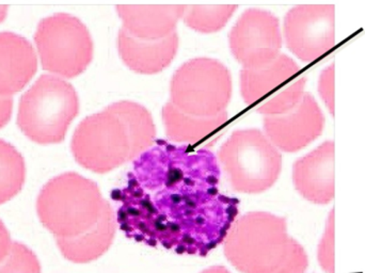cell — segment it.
<instances>
[{"label": "cell", "instance_id": "obj_1", "mask_svg": "<svg viewBox=\"0 0 365 273\" xmlns=\"http://www.w3.org/2000/svg\"><path fill=\"white\" fill-rule=\"evenodd\" d=\"M137 157L128 185L113 191L117 222L130 239L205 257L225 242L240 201L219 191L220 167L207 150L165 140Z\"/></svg>", "mask_w": 365, "mask_h": 273}, {"label": "cell", "instance_id": "obj_2", "mask_svg": "<svg viewBox=\"0 0 365 273\" xmlns=\"http://www.w3.org/2000/svg\"><path fill=\"white\" fill-rule=\"evenodd\" d=\"M155 142L150 111L122 101L83 120L73 135L71 150L81 167L104 174L135 160Z\"/></svg>", "mask_w": 365, "mask_h": 273}, {"label": "cell", "instance_id": "obj_3", "mask_svg": "<svg viewBox=\"0 0 365 273\" xmlns=\"http://www.w3.org/2000/svg\"><path fill=\"white\" fill-rule=\"evenodd\" d=\"M227 261L242 273H307L309 257L284 217L252 212L236 219L225 242Z\"/></svg>", "mask_w": 365, "mask_h": 273}, {"label": "cell", "instance_id": "obj_4", "mask_svg": "<svg viewBox=\"0 0 365 273\" xmlns=\"http://www.w3.org/2000/svg\"><path fill=\"white\" fill-rule=\"evenodd\" d=\"M109 206L98 185L75 172L51 178L36 200L38 218L56 239H73L87 233Z\"/></svg>", "mask_w": 365, "mask_h": 273}, {"label": "cell", "instance_id": "obj_5", "mask_svg": "<svg viewBox=\"0 0 365 273\" xmlns=\"http://www.w3.org/2000/svg\"><path fill=\"white\" fill-rule=\"evenodd\" d=\"M78 111L74 87L59 77L42 75L19 101L17 125L36 143H59Z\"/></svg>", "mask_w": 365, "mask_h": 273}, {"label": "cell", "instance_id": "obj_6", "mask_svg": "<svg viewBox=\"0 0 365 273\" xmlns=\"http://www.w3.org/2000/svg\"><path fill=\"white\" fill-rule=\"evenodd\" d=\"M236 192L257 195L272 188L282 171V155L259 130H236L217 154Z\"/></svg>", "mask_w": 365, "mask_h": 273}, {"label": "cell", "instance_id": "obj_7", "mask_svg": "<svg viewBox=\"0 0 365 273\" xmlns=\"http://www.w3.org/2000/svg\"><path fill=\"white\" fill-rule=\"evenodd\" d=\"M231 96L229 68L218 60L195 58L173 75L169 103L192 117L215 118L227 113Z\"/></svg>", "mask_w": 365, "mask_h": 273}, {"label": "cell", "instance_id": "obj_8", "mask_svg": "<svg viewBox=\"0 0 365 273\" xmlns=\"http://www.w3.org/2000/svg\"><path fill=\"white\" fill-rule=\"evenodd\" d=\"M43 68L66 78L78 76L93 58V41L85 24L68 13L38 23L34 34Z\"/></svg>", "mask_w": 365, "mask_h": 273}, {"label": "cell", "instance_id": "obj_9", "mask_svg": "<svg viewBox=\"0 0 365 273\" xmlns=\"http://www.w3.org/2000/svg\"><path fill=\"white\" fill-rule=\"evenodd\" d=\"M287 49L304 62H312L329 53L336 45V6L298 4L284 17Z\"/></svg>", "mask_w": 365, "mask_h": 273}, {"label": "cell", "instance_id": "obj_10", "mask_svg": "<svg viewBox=\"0 0 365 273\" xmlns=\"http://www.w3.org/2000/svg\"><path fill=\"white\" fill-rule=\"evenodd\" d=\"M230 48L244 68H255L280 55V21L272 12L249 9L242 13L229 34Z\"/></svg>", "mask_w": 365, "mask_h": 273}, {"label": "cell", "instance_id": "obj_11", "mask_svg": "<svg viewBox=\"0 0 365 273\" xmlns=\"http://www.w3.org/2000/svg\"><path fill=\"white\" fill-rule=\"evenodd\" d=\"M264 134L281 152L296 153L317 139L325 128V115L310 92L299 104L278 115L264 117Z\"/></svg>", "mask_w": 365, "mask_h": 273}, {"label": "cell", "instance_id": "obj_12", "mask_svg": "<svg viewBox=\"0 0 365 273\" xmlns=\"http://www.w3.org/2000/svg\"><path fill=\"white\" fill-rule=\"evenodd\" d=\"M336 143L326 140L317 148L300 157L293 165L296 191L310 203L325 206L336 197Z\"/></svg>", "mask_w": 365, "mask_h": 273}, {"label": "cell", "instance_id": "obj_13", "mask_svg": "<svg viewBox=\"0 0 365 273\" xmlns=\"http://www.w3.org/2000/svg\"><path fill=\"white\" fill-rule=\"evenodd\" d=\"M187 4H118L124 30L135 38L158 40L177 32Z\"/></svg>", "mask_w": 365, "mask_h": 273}, {"label": "cell", "instance_id": "obj_14", "mask_svg": "<svg viewBox=\"0 0 365 273\" xmlns=\"http://www.w3.org/2000/svg\"><path fill=\"white\" fill-rule=\"evenodd\" d=\"M179 48L178 32L158 40H143L130 36L121 28L118 34V51L124 63L139 74L152 75L170 66Z\"/></svg>", "mask_w": 365, "mask_h": 273}, {"label": "cell", "instance_id": "obj_15", "mask_svg": "<svg viewBox=\"0 0 365 273\" xmlns=\"http://www.w3.org/2000/svg\"><path fill=\"white\" fill-rule=\"evenodd\" d=\"M36 70L31 43L14 32H0V96H12L23 90Z\"/></svg>", "mask_w": 365, "mask_h": 273}, {"label": "cell", "instance_id": "obj_16", "mask_svg": "<svg viewBox=\"0 0 365 273\" xmlns=\"http://www.w3.org/2000/svg\"><path fill=\"white\" fill-rule=\"evenodd\" d=\"M300 66L285 53L259 68L240 72V92L247 104H255L299 73Z\"/></svg>", "mask_w": 365, "mask_h": 273}, {"label": "cell", "instance_id": "obj_17", "mask_svg": "<svg viewBox=\"0 0 365 273\" xmlns=\"http://www.w3.org/2000/svg\"><path fill=\"white\" fill-rule=\"evenodd\" d=\"M117 225V216L110 205L100 222L87 233L73 239H56V242L64 259L74 264L91 263L103 257L113 246Z\"/></svg>", "mask_w": 365, "mask_h": 273}, {"label": "cell", "instance_id": "obj_18", "mask_svg": "<svg viewBox=\"0 0 365 273\" xmlns=\"http://www.w3.org/2000/svg\"><path fill=\"white\" fill-rule=\"evenodd\" d=\"M163 121L167 137L178 143H197L210 136L227 120V113L215 118H197L186 115L167 103L163 108Z\"/></svg>", "mask_w": 365, "mask_h": 273}, {"label": "cell", "instance_id": "obj_19", "mask_svg": "<svg viewBox=\"0 0 365 273\" xmlns=\"http://www.w3.org/2000/svg\"><path fill=\"white\" fill-rule=\"evenodd\" d=\"M25 180V159L12 144L0 139V205L19 195Z\"/></svg>", "mask_w": 365, "mask_h": 273}, {"label": "cell", "instance_id": "obj_20", "mask_svg": "<svg viewBox=\"0 0 365 273\" xmlns=\"http://www.w3.org/2000/svg\"><path fill=\"white\" fill-rule=\"evenodd\" d=\"M237 8V4H187L182 19L195 31L212 34L227 25Z\"/></svg>", "mask_w": 365, "mask_h": 273}, {"label": "cell", "instance_id": "obj_21", "mask_svg": "<svg viewBox=\"0 0 365 273\" xmlns=\"http://www.w3.org/2000/svg\"><path fill=\"white\" fill-rule=\"evenodd\" d=\"M306 76L299 77L292 81L282 89L279 90L274 96H270L262 106L257 108V111L264 117L267 115H278L293 109L306 94Z\"/></svg>", "mask_w": 365, "mask_h": 273}, {"label": "cell", "instance_id": "obj_22", "mask_svg": "<svg viewBox=\"0 0 365 273\" xmlns=\"http://www.w3.org/2000/svg\"><path fill=\"white\" fill-rule=\"evenodd\" d=\"M0 273H42V267L31 249L13 242L10 253L0 264Z\"/></svg>", "mask_w": 365, "mask_h": 273}, {"label": "cell", "instance_id": "obj_23", "mask_svg": "<svg viewBox=\"0 0 365 273\" xmlns=\"http://www.w3.org/2000/svg\"><path fill=\"white\" fill-rule=\"evenodd\" d=\"M317 262L325 273H336V223L334 208L330 210L323 235L317 244Z\"/></svg>", "mask_w": 365, "mask_h": 273}, {"label": "cell", "instance_id": "obj_24", "mask_svg": "<svg viewBox=\"0 0 365 273\" xmlns=\"http://www.w3.org/2000/svg\"><path fill=\"white\" fill-rule=\"evenodd\" d=\"M319 96L332 117H336V63L332 62L319 77Z\"/></svg>", "mask_w": 365, "mask_h": 273}, {"label": "cell", "instance_id": "obj_25", "mask_svg": "<svg viewBox=\"0 0 365 273\" xmlns=\"http://www.w3.org/2000/svg\"><path fill=\"white\" fill-rule=\"evenodd\" d=\"M13 240L4 223L0 219V264L6 259L12 248Z\"/></svg>", "mask_w": 365, "mask_h": 273}, {"label": "cell", "instance_id": "obj_26", "mask_svg": "<svg viewBox=\"0 0 365 273\" xmlns=\"http://www.w3.org/2000/svg\"><path fill=\"white\" fill-rule=\"evenodd\" d=\"M13 98L12 96H0V128H4L12 115Z\"/></svg>", "mask_w": 365, "mask_h": 273}, {"label": "cell", "instance_id": "obj_27", "mask_svg": "<svg viewBox=\"0 0 365 273\" xmlns=\"http://www.w3.org/2000/svg\"><path fill=\"white\" fill-rule=\"evenodd\" d=\"M201 273H231L227 268L222 267V266H214V267L208 268V269L204 270Z\"/></svg>", "mask_w": 365, "mask_h": 273}, {"label": "cell", "instance_id": "obj_28", "mask_svg": "<svg viewBox=\"0 0 365 273\" xmlns=\"http://www.w3.org/2000/svg\"><path fill=\"white\" fill-rule=\"evenodd\" d=\"M6 12H8V6L6 4H0V23L6 19Z\"/></svg>", "mask_w": 365, "mask_h": 273}]
</instances>
